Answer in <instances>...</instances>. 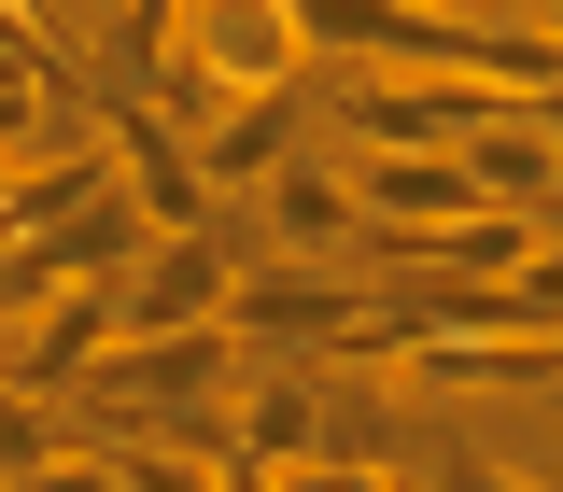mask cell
I'll list each match as a JSON object with an SVG mask.
<instances>
[{
	"label": "cell",
	"mask_w": 563,
	"mask_h": 492,
	"mask_svg": "<svg viewBox=\"0 0 563 492\" xmlns=\"http://www.w3.org/2000/svg\"><path fill=\"white\" fill-rule=\"evenodd\" d=\"M99 338H113V281H70V295H43V310H0V394H70L85 366H99Z\"/></svg>",
	"instance_id": "277c9868"
},
{
	"label": "cell",
	"mask_w": 563,
	"mask_h": 492,
	"mask_svg": "<svg viewBox=\"0 0 563 492\" xmlns=\"http://www.w3.org/2000/svg\"><path fill=\"white\" fill-rule=\"evenodd\" d=\"M507 85H465V70H352V155H465Z\"/></svg>",
	"instance_id": "3957f363"
},
{
	"label": "cell",
	"mask_w": 563,
	"mask_h": 492,
	"mask_svg": "<svg viewBox=\"0 0 563 492\" xmlns=\"http://www.w3.org/2000/svg\"><path fill=\"white\" fill-rule=\"evenodd\" d=\"M254 198H268V239L296 254V268H324V254H352V239H366V211H352V183L324 169V155H282Z\"/></svg>",
	"instance_id": "52a82bcc"
},
{
	"label": "cell",
	"mask_w": 563,
	"mask_h": 492,
	"mask_svg": "<svg viewBox=\"0 0 563 492\" xmlns=\"http://www.w3.org/2000/svg\"><path fill=\"white\" fill-rule=\"evenodd\" d=\"M352 211L366 225H451V211H493L465 183V155H352Z\"/></svg>",
	"instance_id": "9c48e42d"
},
{
	"label": "cell",
	"mask_w": 563,
	"mask_h": 492,
	"mask_svg": "<svg viewBox=\"0 0 563 492\" xmlns=\"http://www.w3.org/2000/svg\"><path fill=\"white\" fill-rule=\"evenodd\" d=\"M85 113H99V155H113V198H128L141 225H155V239H169V225H211V211H225V198L198 183V141L169 127V113H155L141 85H99Z\"/></svg>",
	"instance_id": "6da1fadb"
},
{
	"label": "cell",
	"mask_w": 563,
	"mask_h": 492,
	"mask_svg": "<svg viewBox=\"0 0 563 492\" xmlns=\"http://www.w3.org/2000/svg\"><path fill=\"white\" fill-rule=\"evenodd\" d=\"M43 450H57V422L29 409V394H0V479H14V465H43Z\"/></svg>",
	"instance_id": "4fadbf2b"
},
{
	"label": "cell",
	"mask_w": 563,
	"mask_h": 492,
	"mask_svg": "<svg viewBox=\"0 0 563 492\" xmlns=\"http://www.w3.org/2000/svg\"><path fill=\"white\" fill-rule=\"evenodd\" d=\"M465 183H479L493 211H550L563 198V155H550V127H536L521 99H493L479 127H465Z\"/></svg>",
	"instance_id": "ba28073f"
},
{
	"label": "cell",
	"mask_w": 563,
	"mask_h": 492,
	"mask_svg": "<svg viewBox=\"0 0 563 492\" xmlns=\"http://www.w3.org/2000/svg\"><path fill=\"white\" fill-rule=\"evenodd\" d=\"M550 409H563V366H550Z\"/></svg>",
	"instance_id": "2e32d148"
},
{
	"label": "cell",
	"mask_w": 563,
	"mask_h": 492,
	"mask_svg": "<svg viewBox=\"0 0 563 492\" xmlns=\"http://www.w3.org/2000/svg\"><path fill=\"white\" fill-rule=\"evenodd\" d=\"M254 254H225V225H169L113 268V338H184V324H225V281Z\"/></svg>",
	"instance_id": "7a4b0ae2"
},
{
	"label": "cell",
	"mask_w": 563,
	"mask_h": 492,
	"mask_svg": "<svg viewBox=\"0 0 563 492\" xmlns=\"http://www.w3.org/2000/svg\"><path fill=\"white\" fill-rule=\"evenodd\" d=\"M310 450H324V380H254L225 409V479H282Z\"/></svg>",
	"instance_id": "8992f818"
},
{
	"label": "cell",
	"mask_w": 563,
	"mask_h": 492,
	"mask_svg": "<svg viewBox=\"0 0 563 492\" xmlns=\"http://www.w3.org/2000/svg\"><path fill=\"white\" fill-rule=\"evenodd\" d=\"M521 113H536V127H550V155H563V85H536V99H521Z\"/></svg>",
	"instance_id": "9a60e30c"
},
{
	"label": "cell",
	"mask_w": 563,
	"mask_h": 492,
	"mask_svg": "<svg viewBox=\"0 0 563 492\" xmlns=\"http://www.w3.org/2000/svg\"><path fill=\"white\" fill-rule=\"evenodd\" d=\"M437 492H536V479H507V465H479V450H437Z\"/></svg>",
	"instance_id": "5bb4252c"
},
{
	"label": "cell",
	"mask_w": 563,
	"mask_h": 492,
	"mask_svg": "<svg viewBox=\"0 0 563 492\" xmlns=\"http://www.w3.org/2000/svg\"><path fill=\"white\" fill-rule=\"evenodd\" d=\"M339 324H352V281H339V268H240V281H225V338L339 351Z\"/></svg>",
	"instance_id": "5b68a950"
},
{
	"label": "cell",
	"mask_w": 563,
	"mask_h": 492,
	"mask_svg": "<svg viewBox=\"0 0 563 492\" xmlns=\"http://www.w3.org/2000/svg\"><path fill=\"white\" fill-rule=\"evenodd\" d=\"M0 492H113V465H99L85 436H57L43 465H14V479H0Z\"/></svg>",
	"instance_id": "8fae6325"
},
{
	"label": "cell",
	"mask_w": 563,
	"mask_h": 492,
	"mask_svg": "<svg viewBox=\"0 0 563 492\" xmlns=\"http://www.w3.org/2000/svg\"><path fill=\"white\" fill-rule=\"evenodd\" d=\"M254 492H409L395 465H339V450H310V465H282V479H254Z\"/></svg>",
	"instance_id": "7c38bea8"
},
{
	"label": "cell",
	"mask_w": 563,
	"mask_h": 492,
	"mask_svg": "<svg viewBox=\"0 0 563 492\" xmlns=\"http://www.w3.org/2000/svg\"><path fill=\"white\" fill-rule=\"evenodd\" d=\"M282 155H296V85H282V99H225V113H211V127H198V183H211V198H254Z\"/></svg>",
	"instance_id": "30bf717a"
},
{
	"label": "cell",
	"mask_w": 563,
	"mask_h": 492,
	"mask_svg": "<svg viewBox=\"0 0 563 492\" xmlns=\"http://www.w3.org/2000/svg\"><path fill=\"white\" fill-rule=\"evenodd\" d=\"M225 492H254V479H225Z\"/></svg>",
	"instance_id": "e0dca14e"
}]
</instances>
